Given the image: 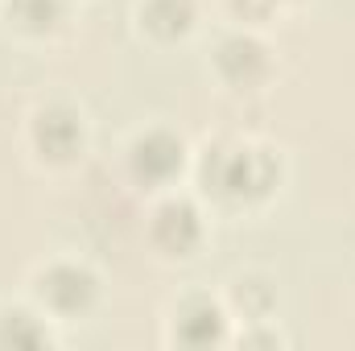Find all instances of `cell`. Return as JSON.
<instances>
[{
  "label": "cell",
  "mask_w": 355,
  "mask_h": 351,
  "mask_svg": "<svg viewBox=\"0 0 355 351\" xmlns=\"http://www.w3.org/2000/svg\"><path fill=\"white\" fill-rule=\"evenodd\" d=\"M215 62H219V75H223L232 87H257L268 75V50L257 37H248V33L227 37V42L219 46Z\"/></svg>",
  "instance_id": "6"
},
{
  "label": "cell",
  "mask_w": 355,
  "mask_h": 351,
  "mask_svg": "<svg viewBox=\"0 0 355 351\" xmlns=\"http://www.w3.org/2000/svg\"><path fill=\"white\" fill-rule=\"evenodd\" d=\"M99 293V281L95 273L83 264H50L42 277H37V298L54 310V314H83Z\"/></svg>",
  "instance_id": "2"
},
{
  "label": "cell",
  "mask_w": 355,
  "mask_h": 351,
  "mask_svg": "<svg viewBox=\"0 0 355 351\" xmlns=\"http://www.w3.org/2000/svg\"><path fill=\"white\" fill-rule=\"evenodd\" d=\"M277 157L268 149H252V145H232V149H219L211 162H207V182L223 194V198H236V203H252V198H265L268 190L277 186Z\"/></svg>",
  "instance_id": "1"
},
{
  "label": "cell",
  "mask_w": 355,
  "mask_h": 351,
  "mask_svg": "<svg viewBox=\"0 0 355 351\" xmlns=\"http://www.w3.org/2000/svg\"><path fill=\"white\" fill-rule=\"evenodd\" d=\"M33 145L50 162H71L83 145V124L71 108H42L33 116Z\"/></svg>",
  "instance_id": "3"
},
{
  "label": "cell",
  "mask_w": 355,
  "mask_h": 351,
  "mask_svg": "<svg viewBox=\"0 0 355 351\" xmlns=\"http://www.w3.org/2000/svg\"><path fill=\"white\" fill-rule=\"evenodd\" d=\"M145 17V29L157 33V37H178L190 29L194 21V0H145L141 8Z\"/></svg>",
  "instance_id": "9"
},
{
  "label": "cell",
  "mask_w": 355,
  "mask_h": 351,
  "mask_svg": "<svg viewBox=\"0 0 355 351\" xmlns=\"http://www.w3.org/2000/svg\"><path fill=\"white\" fill-rule=\"evenodd\" d=\"M12 21L29 33H50L58 29V21L67 17V0H12L8 4Z\"/></svg>",
  "instance_id": "10"
},
{
  "label": "cell",
  "mask_w": 355,
  "mask_h": 351,
  "mask_svg": "<svg viewBox=\"0 0 355 351\" xmlns=\"http://www.w3.org/2000/svg\"><path fill=\"white\" fill-rule=\"evenodd\" d=\"M223 335H227V318L211 298H190L174 314V339L186 348H211L223 343Z\"/></svg>",
  "instance_id": "7"
},
{
  "label": "cell",
  "mask_w": 355,
  "mask_h": 351,
  "mask_svg": "<svg viewBox=\"0 0 355 351\" xmlns=\"http://www.w3.org/2000/svg\"><path fill=\"white\" fill-rule=\"evenodd\" d=\"M153 240H157V248H166L170 257H186V252L198 248V240H202V219H198V211H194L186 198L162 203L157 215H153Z\"/></svg>",
  "instance_id": "5"
},
{
  "label": "cell",
  "mask_w": 355,
  "mask_h": 351,
  "mask_svg": "<svg viewBox=\"0 0 355 351\" xmlns=\"http://www.w3.org/2000/svg\"><path fill=\"white\" fill-rule=\"evenodd\" d=\"M182 162H186V149L174 132L153 128V132L137 137V145H132V174L141 182H170L182 170Z\"/></svg>",
  "instance_id": "4"
},
{
  "label": "cell",
  "mask_w": 355,
  "mask_h": 351,
  "mask_svg": "<svg viewBox=\"0 0 355 351\" xmlns=\"http://www.w3.org/2000/svg\"><path fill=\"white\" fill-rule=\"evenodd\" d=\"M0 348H50V331L29 310H0Z\"/></svg>",
  "instance_id": "8"
}]
</instances>
